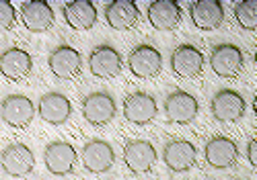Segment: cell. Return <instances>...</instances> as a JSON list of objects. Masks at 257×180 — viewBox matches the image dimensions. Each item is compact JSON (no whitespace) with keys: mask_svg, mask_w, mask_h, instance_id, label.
<instances>
[{"mask_svg":"<svg viewBox=\"0 0 257 180\" xmlns=\"http://www.w3.org/2000/svg\"><path fill=\"white\" fill-rule=\"evenodd\" d=\"M210 68L220 78H237L245 68V54L232 43H220L210 54Z\"/></svg>","mask_w":257,"mask_h":180,"instance_id":"1","label":"cell"},{"mask_svg":"<svg viewBox=\"0 0 257 180\" xmlns=\"http://www.w3.org/2000/svg\"><path fill=\"white\" fill-rule=\"evenodd\" d=\"M245 108H247V104H245L243 94L232 88L218 90L210 102V110H212L214 119L220 123H234V121L243 119Z\"/></svg>","mask_w":257,"mask_h":180,"instance_id":"2","label":"cell"},{"mask_svg":"<svg viewBox=\"0 0 257 180\" xmlns=\"http://www.w3.org/2000/svg\"><path fill=\"white\" fill-rule=\"evenodd\" d=\"M127 68L136 78H155L163 70V56L153 45H136L127 56Z\"/></svg>","mask_w":257,"mask_h":180,"instance_id":"3","label":"cell"},{"mask_svg":"<svg viewBox=\"0 0 257 180\" xmlns=\"http://www.w3.org/2000/svg\"><path fill=\"white\" fill-rule=\"evenodd\" d=\"M0 117L9 127L25 129L35 117V104L25 94H9L0 102Z\"/></svg>","mask_w":257,"mask_h":180,"instance_id":"4","label":"cell"},{"mask_svg":"<svg viewBox=\"0 0 257 180\" xmlns=\"http://www.w3.org/2000/svg\"><path fill=\"white\" fill-rule=\"evenodd\" d=\"M121 68H123V58L111 45H97L89 54V72L95 78H101V80L115 78L119 76Z\"/></svg>","mask_w":257,"mask_h":180,"instance_id":"5","label":"cell"},{"mask_svg":"<svg viewBox=\"0 0 257 180\" xmlns=\"http://www.w3.org/2000/svg\"><path fill=\"white\" fill-rule=\"evenodd\" d=\"M115 112H117V106L109 92L97 90V92H91L82 98V115L95 127L107 125L115 117Z\"/></svg>","mask_w":257,"mask_h":180,"instance_id":"6","label":"cell"},{"mask_svg":"<svg viewBox=\"0 0 257 180\" xmlns=\"http://www.w3.org/2000/svg\"><path fill=\"white\" fill-rule=\"evenodd\" d=\"M198 98L185 92V90H173L167 98H165V115L171 123H177V125H187L198 117Z\"/></svg>","mask_w":257,"mask_h":180,"instance_id":"7","label":"cell"},{"mask_svg":"<svg viewBox=\"0 0 257 180\" xmlns=\"http://www.w3.org/2000/svg\"><path fill=\"white\" fill-rule=\"evenodd\" d=\"M204 158H206V162L216 170L230 168L239 160V146L234 140L226 138V135H214L212 140L206 142Z\"/></svg>","mask_w":257,"mask_h":180,"instance_id":"8","label":"cell"},{"mask_svg":"<svg viewBox=\"0 0 257 180\" xmlns=\"http://www.w3.org/2000/svg\"><path fill=\"white\" fill-rule=\"evenodd\" d=\"M50 72L60 80H72L82 70V56L70 45H58L48 58Z\"/></svg>","mask_w":257,"mask_h":180,"instance_id":"9","label":"cell"},{"mask_svg":"<svg viewBox=\"0 0 257 180\" xmlns=\"http://www.w3.org/2000/svg\"><path fill=\"white\" fill-rule=\"evenodd\" d=\"M123 164L134 174H144L157 164V150L146 140H130L123 146Z\"/></svg>","mask_w":257,"mask_h":180,"instance_id":"10","label":"cell"},{"mask_svg":"<svg viewBox=\"0 0 257 180\" xmlns=\"http://www.w3.org/2000/svg\"><path fill=\"white\" fill-rule=\"evenodd\" d=\"M0 166L9 176H27L35 166V154L25 144H11L0 154Z\"/></svg>","mask_w":257,"mask_h":180,"instance_id":"11","label":"cell"},{"mask_svg":"<svg viewBox=\"0 0 257 180\" xmlns=\"http://www.w3.org/2000/svg\"><path fill=\"white\" fill-rule=\"evenodd\" d=\"M198 160L196 146L187 140H171L163 148V162L171 172H187Z\"/></svg>","mask_w":257,"mask_h":180,"instance_id":"12","label":"cell"},{"mask_svg":"<svg viewBox=\"0 0 257 180\" xmlns=\"http://www.w3.org/2000/svg\"><path fill=\"white\" fill-rule=\"evenodd\" d=\"M189 16L200 31H216L224 22V6L220 0H196L189 4Z\"/></svg>","mask_w":257,"mask_h":180,"instance_id":"13","label":"cell"},{"mask_svg":"<svg viewBox=\"0 0 257 180\" xmlns=\"http://www.w3.org/2000/svg\"><path fill=\"white\" fill-rule=\"evenodd\" d=\"M21 20L31 33H46L54 27V8L44 0H27L21 4Z\"/></svg>","mask_w":257,"mask_h":180,"instance_id":"14","label":"cell"},{"mask_svg":"<svg viewBox=\"0 0 257 180\" xmlns=\"http://www.w3.org/2000/svg\"><path fill=\"white\" fill-rule=\"evenodd\" d=\"M82 164L89 172L93 174H103L107 170H111L113 162H115V152L111 148L109 142L105 140H91L84 144L82 148Z\"/></svg>","mask_w":257,"mask_h":180,"instance_id":"15","label":"cell"},{"mask_svg":"<svg viewBox=\"0 0 257 180\" xmlns=\"http://www.w3.org/2000/svg\"><path fill=\"white\" fill-rule=\"evenodd\" d=\"M171 70L179 78H196L204 70V54L189 43H183L171 54Z\"/></svg>","mask_w":257,"mask_h":180,"instance_id":"16","label":"cell"},{"mask_svg":"<svg viewBox=\"0 0 257 180\" xmlns=\"http://www.w3.org/2000/svg\"><path fill=\"white\" fill-rule=\"evenodd\" d=\"M159 112L155 96L148 92H132L123 100V117L134 125H148L153 123Z\"/></svg>","mask_w":257,"mask_h":180,"instance_id":"17","label":"cell"},{"mask_svg":"<svg viewBox=\"0 0 257 180\" xmlns=\"http://www.w3.org/2000/svg\"><path fill=\"white\" fill-rule=\"evenodd\" d=\"M46 168L56 176H66L74 170L76 164V150L68 142H52L44 150Z\"/></svg>","mask_w":257,"mask_h":180,"instance_id":"18","label":"cell"},{"mask_svg":"<svg viewBox=\"0 0 257 180\" xmlns=\"http://www.w3.org/2000/svg\"><path fill=\"white\" fill-rule=\"evenodd\" d=\"M140 8L132 0H113L105 6V20L115 31H130L140 22Z\"/></svg>","mask_w":257,"mask_h":180,"instance_id":"19","label":"cell"},{"mask_svg":"<svg viewBox=\"0 0 257 180\" xmlns=\"http://www.w3.org/2000/svg\"><path fill=\"white\" fill-rule=\"evenodd\" d=\"M146 16L157 31H173L183 18V10L175 0H155L148 4Z\"/></svg>","mask_w":257,"mask_h":180,"instance_id":"20","label":"cell"},{"mask_svg":"<svg viewBox=\"0 0 257 180\" xmlns=\"http://www.w3.org/2000/svg\"><path fill=\"white\" fill-rule=\"evenodd\" d=\"M33 60L21 48H9L0 54V74L11 82H19L31 74Z\"/></svg>","mask_w":257,"mask_h":180,"instance_id":"21","label":"cell"},{"mask_svg":"<svg viewBox=\"0 0 257 180\" xmlns=\"http://www.w3.org/2000/svg\"><path fill=\"white\" fill-rule=\"evenodd\" d=\"M39 117L50 125H64L72 115V102L62 92H46L39 98Z\"/></svg>","mask_w":257,"mask_h":180,"instance_id":"22","label":"cell"},{"mask_svg":"<svg viewBox=\"0 0 257 180\" xmlns=\"http://www.w3.org/2000/svg\"><path fill=\"white\" fill-rule=\"evenodd\" d=\"M62 16L68 27L76 31H89L97 22V6L91 0H72L62 6Z\"/></svg>","mask_w":257,"mask_h":180,"instance_id":"23","label":"cell"},{"mask_svg":"<svg viewBox=\"0 0 257 180\" xmlns=\"http://www.w3.org/2000/svg\"><path fill=\"white\" fill-rule=\"evenodd\" d=\"M234 20L245 31L257 29V2L255 0H241L234 4Z\"/></svg>","mask_w":257,"mask_h":180,"instance_id":"24","label":"cell"},{"mask_svg":"<svg viewBox=\"0 0 257 180\" xmlns=\"http://www.w3.org/2000/svg\"><path fill=\"white\" fill-rule=\"evenodd\" d=\"M17 20V10L9 0H0V33L11 31Z\"/></svg>","mask_w":257,"mask_h":180,"instance_id":"25","label":"cell"},{"mask_svg":"<svg viewBox=\"0 0 257 180\" xmlns=\"http://www.w3.org/2000/svg\"><path fill=\"white\" fill-rule=\"evenodd\" d=\"M255 150H257V142H255V140H249V144H247V160H249V164H251V166H257Z\"/></svg>","mask_w":257,"mask_h":180,"instance_id":"26","label":"cell"}]
</instances>
